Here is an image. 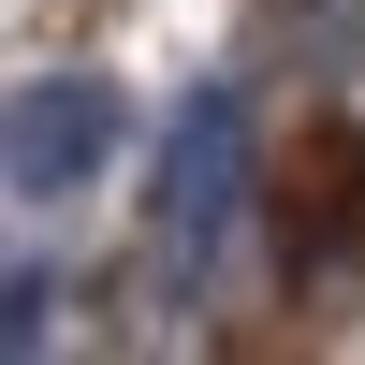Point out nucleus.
<instances>
[{"label": "nucleus", "mask_w": 365, "mask_h": 365, "mask_svg": "<svg viewBox=\"0 0 365 365\" xmlns=\"http://www.w3.org/2000/svg\"><path fill=\"white\" fill-rule=\"evenodd\" d=\"M29 336H44V278H0V365H29Z\"/></svg>", "instance_id": "nucleus-3"}, {"label": "nucleus", "mask_w": 365, "mask_h": 365, "mask_svg": "<svg viewBox=\"0 0 365 365\" xmlns=\"http://www.w3.org/2000/svg\"><path fill=\"white\" fill-rule=\"evenodd\" d=\"M117 132H132V117H117L103 73H44V88L0 103V175H15V190H73V175L117 161Z\"/></svg>", "instance_id": "nucleus-1"}, {"label": "nucleus", "mask_w": 365, "mask_h": 365, "mask_svg": "<svg viewBox=\"0 0 365 365\" xmlns=\"http://www.w3.org/2000/svg\"><path fill=\"white\" fill-rule=\"evenodd\" d=\"M234 205H249V103L234 88H205L190 117H175V161H161V249H220L234 234Z\"/></svg>", "instance_id": "nucleus-2"}]
</instances>
